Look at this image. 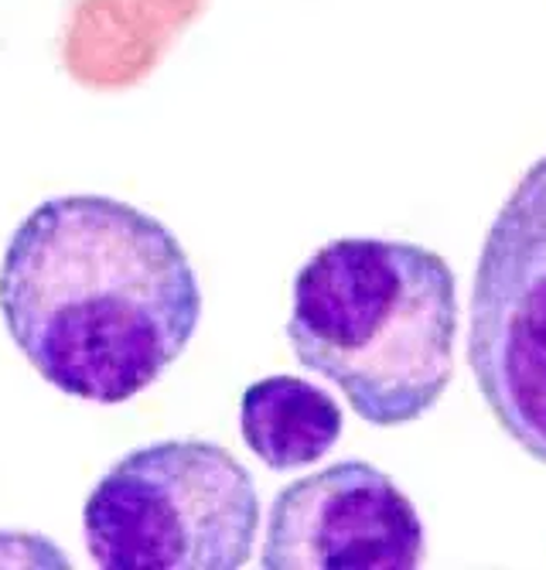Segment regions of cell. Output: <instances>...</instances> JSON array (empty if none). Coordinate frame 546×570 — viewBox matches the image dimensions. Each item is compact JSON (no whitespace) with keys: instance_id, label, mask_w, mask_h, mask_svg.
I'll return each mask as SVG.
<instances>
[{"instance_id":"5","label":"cell","mask_w":546,"mask_h":570,"mask_svg":"<svg viewBox=\"0 0 546 570\" xmlns=\"http://www.w3.org/2000/svg\"><path fill=\"white\" fill-rule=\"evenodd\" d=\"M260 560L267 570H414L424 523L376 464L338 461L274 499Z\"/></svg>"},{"instance_id":"7","label":"cell","mask_w":546,"mask_h":570,"mask_svg":"<svg viewBox=\"0 0 546 570\" xmlns=\"http://www.w3.org/2000/svg\"><path fill=\"white\" fill-rule=\"evenodd\" d=\"M0 567H69V557L31 533H0Z\"/></svg>"},{"instance_id":"4","label":"cell","mask_w":546,"mask_h":570,"mask_svg":"<svg viewBox=\"0 0 546 570\" xmlns=\"http://www.w3.org/2000/svg\"><path fill=\"white\" fill-rule=\"evenodd\" d=\"M468 366L495 424L546 464V154L503 202L482 243Z\"/></svg>"},{"instance_id":"6","label":"cell","mask_w":546,"mask_h":570,"mask_svg":"<svg viewBox=\"0 0 546 570\" xmlns=\"http://www.w3.org/2000/svg\"><path fill=\"white\" fill-rule=\"evenodd\" d=\"M345 417L331 393L301 376H267L246 386L239 431L270 472H294L325 458L341 438Z\"/></svg>"},{"instance_id":"1","label":"cell","mask_w":546,"mask_h":570,"mask_svg":"<svg viewBox=\"0 0 546 570\" xmlns=\"http://www.w3.org/2000/svg\"><path fill=\"white\" fill-rule=\"evenodd\" d=\"M0 315L44 383L110 406L181 358L202 318V291L161 219L110 195H59L4 249Z\"/></svg>"},{"instance_id":"2","label":"cell","mask_w":546,"mask_h":570,"mask_svg":"<svg viewBox=\"0 0 546 570\" xmlns=\"http://www.w3.org/2000/svg\"><path fill=\"white\" fill-rule=\"evenodd\" d=\"M287 342L366 424H414L455 380V271L420 243L331 239L294 277Z\"/></svg>"},{"instance_id":"3","label":"cell","mask_w":546,"mask_h":570,"mask_svg":"<svg viewBox=\"0 0 546 570\" xmlns=\"http://www.w3.org/2000/svg\"><path fill=\"white\" fill-rule=\"evenodd\" d=\"M82 530L107 570H239L260 533V495L226 448L158 441L96 482Z\"/></svg>"}]
</instances>
